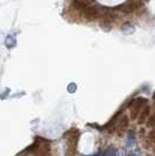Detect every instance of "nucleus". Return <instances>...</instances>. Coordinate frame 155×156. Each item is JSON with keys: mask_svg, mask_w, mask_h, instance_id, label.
I'll return each mask as SVG.
<instances>
[{"mask_svg": "<svg viewBox=\"0 0 155 156\" xmlns=\"http://www.w3.org/2000/svg\"><path fill=\"white\" fill-rule=\"evenodd\" d=\"M79 130L71 129L68 133H65V153L67 156H75L76 155V149H77V142L79 139Z\"/></svg>", "mask_w": 155, "mask_h": 156, "instance_id": "f257e3e1", "label": "nucleus"}, {"mask_svg": "<svg viewBox=\"0 0 155 156\" xmlns=\"http://www.w3.org/2000/svg\"><path fill=\"white\" fill-rule=\"evenodd\" d=\"M34 156H52L50 143L43 139H36V141L29 147Z\"/></svg>", "mask_w": 155, "mask_h": 156, "instance_id": "f03ea898", "label": "nucleus"}, {"mask_svg": "<svg viewBox=\"0 0 155 156\" xmlns=\"http://www.w3.org/2000/svg\"><path fill=\"white\" fill-rule=\"evenodd\" d=\"M146 104H147V99L146 98L139 97L133 99L131 101V104H129V114H131V118L132 119H136L139 112L141 111L142 106H145Z\"/></svg>", "mask_w": 155, "mask_h": 156, "instance_id": "7ed1b4c3", "label": "nucleus"}, {"mask_svg": "<svg viewBox=\"0 0 155 156\" xmlns=\"http://www.w3.org/2000/svg\"><path fill=\"white\" fill-rule=\"evenodd\" d=\"M140 6H141V2L139 0H131L128 2L123 4L121 6H119L118 8L121 12H124V13H133V12H135L136 9H139Z\"/></svg>", "mask_w": 155, "mask_h": 156, "instance_id": "20e7f679", "label": "nucleus"}, {"mask_svg": "<svg viewBox=\"0 0 155 156\" xmlns=\"http://www.w3.org/2000/svg\"><path fill=\"white\" fill-rule=\"evenodd\" d=\"M83 11H84V16L88 20H90V21L96 20L98 16H99V12H98V9L96 8V7L91 6V5L90 6H88L86 8H84Z\"/></svg>", "mask_w": 155, "mask_h": 156, "instance_id": "39448f33", "label": "nucleus"}, {"mask_svg": "<svg viewBox=\"0 0 155 156\" xmlns=\"http://www.w3.org/2000/svg\"><path fill=\"white\" fill-rule=\"evenodd\" d=\"M93 4V0H74V6L77 9H84Z\"/></svg>", "mask_w": 155, "mask_h": 156, "instance_id": "423d86ee", "label": "nucleus"}, {"mask_svg": "<svg viewBox=\"0 0 155 156\" xmlns=\"http://www.w3.org/2000/svg\"><path fill=\"white\" fill-rule=\"evenodd\" d=\"M134 26L133 25H131L129 22H126V23H124L123 26H121V32L124 34H132V33H134Z\"/></svg>", "mask_w": 155, "mask_h": 156, "instance_id": "0eeeda50", "label": "nucleus"}, {"mask_svg": "<svg viewBox=\"0 0 155 156\" xmlns=\"http://www.w3.org/2000/svg\"><path fill=\"white\" fill-rule=\"evenodd\" d=\"M5 44H6L8 48H13V47H15V44H16V40H15V37L12 36V35H8L6 39H5Z\"/></svg>", "mask_w": 155, "mask_h": 156, "instance_id": "6e6552de", "label": "nucleus"}, {"mask_svg": "<svg viewBox=\"0 0 155 156\" xmlns=\"http://www.w3.org/2000/svg\"><path fill=\"white\" fill-rule=\"evenodd\" d=\"M148 113H149V107L147 106L145 110L142 111L141 117H140V119H139V122H140V124H143V122L146 121V119H147V117H148Z\"/></svg>", "mask_w": 155, "mask_h": 156, "instance_id": "1a4fd4ad", "label": "nucleus"}, {"mask_svg": "<svg viewBox=\"0 0 155 156\" xmlns=\"http://www.w3.org/2000/svg\"><path fill=\"white\" fill-rule=\"evenodd\" d=\"M117 154H118V151H117L116 149H113V148H109V149L106 150L102 156H117Z\"/></svg>", "mask_w": 155, "mask_h": 156, "instance_id": "9d476101", "label": "nucleus"}, {"mask_svg": "<svg viewBox=\"0 0 155 156\" xmlns=\"http://www.w3.org/2000/svg\"><path fill=\"white\" fill-rule=\"evenodd\" d=\"M103 155V154H99V153H98V154H96V155H93V156H102Z\"/></svg>", "mask_w": 155, "mask_h": 156, "instance_id": "9b49d317", "label": "nucleus"}, {"mask_svg": "<svg viewBox=\"0 0 155 156\" xmlns=\"http://www.w3.org/2000/svg\"><path fill=\"white\" fill-rule=\"evenodd\" d=\"M132 156H139V155H138V154H135V153H134V154H133V155H132Z\"/></svg>", "mask_w": 155, "mask_h": 156, "instance_id": "f8f14e48", "label": "nucleus"}]
</instances>
